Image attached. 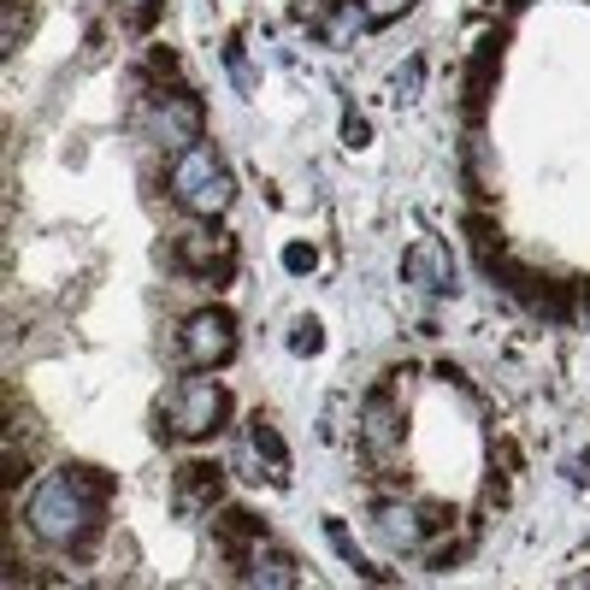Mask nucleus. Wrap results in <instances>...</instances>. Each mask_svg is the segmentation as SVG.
<instances>
[{"mask_svg": "<svg viewBox=\"0 0 590 590\" xmlns=\"http://www.w3.org/2000/svg\"><path fill=\"white\" fill-rule=\"evenodd\" d=\"M101 496H106L101 478H89L84 466H65V473H53V478H42V485H36L30 514H24V520H30V531H36L42 543L72 549V543H84L89 531H95Z\"/></svg>", "mask_w": 590, "mask_h": 590, "instance_id": "obj_1", "label": "nucleus"}, {"mask_svg": "<svg viewBox=\"0 0 590 590\" xmlns=\"http://www.w3.org/2000/svg\"><path fill=\"white\" fill-rule=\"evenodd\" d=\"M171 195H178V207L201 213V219H213V213L231 207V171L213 159V148H178V159H171Z\"/></svg>", "mask_w": 590, "mask_h": 590, "instance_id": "obj_2", "label": "nucleus"}, {"mask_svg": "<svg viewBox=\"0 0 590 590\" xmlns=\"http://www.w3.org/2000/svg\"><path fill=\"white\" fill-rule=\"evenodd\" d=\"M219 420H225V390L213 379H190L166 408V432L171 437H207Z\"/></svg>", "mask_w": 590, "mask_h": 590, "instance_id": "obj_3", "label": "nucleus"}, {"mask_svg": "<svg viewBox=\"0 0 590 590\" xmlns=\"http://www.w3.org/2000/svg\"><path fill=\"white\" fill-rule=\"evenodd\" d=\"M231 348H236V331H231V313H219V307H207V313H195L183 325L190 367H219V360H231Z\"/></svg>", "mask_w": 590, "mask_h": 590, "instance_id": "obj_4", "label": "nucleus"}, {"mask_svg": "<svg viewBox=\"0 0 590 590\" xmlns=\"http://www.w3.org/2000/svg\"><path fill=\"white\" fill-rule=\"evenodd\" d=\"M401 278L408 284H420V290H432V295H442V290H454V266H449V248L442 243H413L408 248V260H401Z\"/></svg>", "mask_w": 590, "mask_h": 590, "instance_id": "obj_5", "label": "nucleus"}, {"mask_svg": "<svg viewBox=\"0 0 590 590\" xmlns=\"http://www.w3.org/2000/svg\"><path fill=\"white\" fill-rule=\"evenodd\" d=\"M159 130H166V142H171V148H195V142H201V106H195L190 95H166Z\"/></svg>", "mask_w": 590, "mask_h": 590, "instance_id": "obj_6", "label": "nucleus"}, {"mask_svg": "<svg viewBox=\"0 0 590 590\" xmlns=\"http://www.w3.org/2000/svg\"><path fill=\"white\" fill-rule=\"evenodd\" d=\"M178 260L190 266V272H213V266H231V243L225 236H183L178 243Z\"/></svg>", "mask_w": 590, "mask_h": 590, "instance_id": "obj_7", "label": "nucleus"}, {"mask_svg": "<svg viewBox=\"0 0 590 590\" xmlns=\"http://www.w3.org/2000/svg\"><path fill=\"white\" fill-rule=\"evenodd\" d=\"M219 485H225V466L190 461V466H183V508L195 514V502H201V496H219Z\"/></svg>", "mask_w": 590, "mask_h": 590, "instance_id": "obj_8", "label": "nucleus"}, {"mask_svg": "<svg viewBox=\"0 0 590 590\" xmlns=\"http://www.w3.org/2000/svg\"><path fill=\"white\" fill-rule=\"evenodd\" d=\"M248 442L266 454V461H272V478L290 473V449H284V437L272 432V420H260V413H254V420H248Z\"/></svg>", "mask_w": 590, "mask_h": 590, "instance_id": "obj_9", "label": "nucleus"}, {"mask_svg": "<svg viewBox=\"0 0 590 590\" xmlns=\"http://www.w3.org/2000/svg\"><path fill=\"white\" fill-rule=\"evenodd\" d=\"M390 437H396V413H390V401H384V396H372L367 401V442H372V449H384Z\"/></svg>", "mask_w": 590, "mask_h": 590, "instance_id": "obj_10", "label": "nucleus"}, {"mask_svg": "<svg viewBox=\"0 0 590 590\" xmlns=\"http://www.w3.org/2000/svg\"><path fill=\"white\" fill-rule=\"evenodd\" d=\"M496 48H502V42H485V48H478V60H473V77H466V101H485V84H490V65H496Z\"/></svg>", "mask_w": 590, "mask_h": 590, "instance_id": "obj_11", "label": "nucleus"}, {"mask_svg": "<svg viewBox=\"0 0 590 590\" xmlns=\"http://www.w3.org/2000/svg\"><path fill=\"white\" fill-rule=\"evenodd\" d=\"M254 585H295V567L284 555H272L266 567H254Z\"/></svg>", "mask_w": 590, "mask_h": 590, "instance_id": "obj_12", "label": "nucleus"}, {"mask_svg": "<svg viewBox=\"0 0 590 590\" xmlns=\"http://www.w3.org/2000/svg\"><path fill=\"white\" fill-rule=\"evenodd\" d=\"M360 12H367L372 24H390V18H401V12H408V0H360Z\"/></svg>", "mask_w": 590, "mask_h": 590, "instance_id": "obj_13", "label": "nucleus"}, {"mask_svg": "<svg viewBox=\"0 0 590 590\" xmlns=\"http://www.w3.org/2000/svg\"><path fill=\"white\" fill-rule=\"evenodd\" d=\"M290 348H295V355H319V325H313V319H295Z\"/></svg>", "mask_w": 590, "mask_h": 590, "instance_id": "obj_14", "label": "nucleus"}, {"mask_svg": "<svg viewBox=\"0 0 590 590\" xmlns=\"http://www.w3.org/2000/svg\"><path fill=\"white\" fill-rule=\"evenodd\" d=\"M225 60H231V72H236V89H254V72H248V60H243V42L225 48Z\"/></svg>", "mask_w": 590, "mask_h": 590, "instance_id": "obj_15", "label": "nucleus"}, {"mask_svg": "<svg viewBox=\"0 0 590 590\" xmlns=\"http://www.w3.org/2000/svg\"><path fill=\"white\" fill-rule=\"evenodd\" d=\"M284 266H290V272H313L319 254H313V248H284Z\"/></svg>", "mask_w": 590, "mask_h": 590, "instance_id": "obj_16", "label": "nucleus"}, {"mask_svg": "<svg viewBox=\"0 0 590 590\" xmlns=\"http://www.w3.org/2000/svg\"><path fill=\"white\" fill-rule=\"evenodd\" d=\"M343 137H348V148H360V142H367V125H360V118H348Z\"/></svg>", "mask_w": 590, "mask_h": 590, "instance_id": "obj_17", "label": "nucleus"}, {"mask_svg": "<svg viewBox=\"0 0 590 590\" xmlns=\"http://www.w3.org/2000/svg\"><path fill=\"white\" fill-rule=\"evenodd\" d=\"M118 7H125V12H137V18H148V12H154V0H118Z\"/></svg>", "mask_w": 590, "mask_h": 590, "instance_id": "obj_18", "label": "nucleus"}]
</instances>
